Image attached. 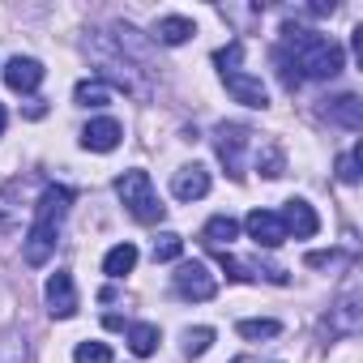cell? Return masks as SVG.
<instances>
[{
  "label": "cell",
  "instance_id": "1",
  "mask_svg": "<svg viewBox=\"0 0 363 363\" xmlns=\"http://www.w3.org/2000/svg\"><path fill=\"white\" fill-rule=\"evenodd\" d=\"M278 52L291 60V69H299V73H295L299 82H303V77H316V82L337 77L342 65H346V52H342L333 39H325V35H316V30H303V26H282Z\"/></svg>",
  "mask_w": 363,
  "mask_h": 363
},
{
  "label": "cell",
  "instance_id": "2",
  "mask_svg": "<svg viewBox=\"0 0 363 363\" xmlns=\"http://www.w3.org/2000/svg\"><path fill=\"white\" fill-rule=\"evenodd\" d=\"M73 206V193L65 184H48L39 206H35V227L26 231V265H48L52 252H56V235H60V223Z\"/></svg>",
  "mask_w": 363,
  "mask_h": 363
},
{
  "label": "cell",
  "instance_id": "3",
  "mask_svg": "<svg viewBox=\"0 0 363 363\" xmlns=\"http://www.w3.org/2000/svg\"><path fill=\"white\" fill-rule=\"evenodd\" d=\"M240 60H244V43H227L223 52H214V65H218V73H223V82H227V94H231L235 103H244V107H269L265 86H261L257 77H248V73L240 69Z\"/></svg>",
  "mask_w": 363,
  "mask_h": 363
},
{
  "label": "cell",
  "instance_id": "4",
  "mask_svg": "<svg viewBox=\"0 0 363 363\" xmlns=\"http://www.w3.org/2000/svg\"><path fill=\"white\" fill-rule=\"evenodd\" d=\"M116 197L124 201V210L137 218V223H162V214H167V206L154 197V184H150V175L145 171H124L120 179H116Z\"/></svg>",
  "mask_w": 363,
  "mask_h": 363
},
{
  "label": "cell",
  "instance_id": "5",
  "mask_svg": "<svg viewBox=\"0 0 363 363\" xmlns=\"http://www.w3.org/2000/svg\"><path fill=\"white\" fill-rule=\"evenodd\" d=\"M248 145H252V133L244 124H218L214 128V150H218L231 179H244V150Z\"/></svg>",
  "mask_w": 363,
  "mask_h": 363
},
{
  "label": "cell",
  "instance_id": "6",
  "mask_svg": "<svg viewBox=\"0 0 363 363\" xmlns=\"http://www.w3.org/2000/svg\"><path fill=\"white\" fill-rule=\"evenodd\" d=\"M175 291L184 295V299H193V303H206V299L218 295V278H214L201 261H179V269H175Z\"/></svg>",
  "mask_w": 363,
  "mask_h": 363
},
{
  "label": "cell",
  "instance_id": "7",
  "mask_svg": "<svg viewBox=\"0 0 363 363\" xmlns=\"http://www.w3.org/2000/svg\"><path fill=\"white\" fill-rule=\"evenodd\" d=\"M48 308H52L56 320H69V316L77 312V286H73V274L56 269V274L48 278Z\"/></svg>",
  "mask_w": 363,
  "mask_h": 363
},
{
  "label": "cell",
  "instance_id": "8",
  "mask_svg": "<svg viewBox=\"0 0 363 363\" xmlns=\"http://www.w3.org/2000/svg\"><path fill=\"white\" fill-rule=\"evenodd\" d=\"M120 137H124V128H120V120H111V116H99V120H90V124L82 128V145L94 150V154H111V150L120 145Z\"/></svg>",
  "mask_w": 363,
  "mask_h": 363
},
{
  "label": "cell",
  "instance_id": "9",
  "mask_svg": "<svg viewBox=\"0 0 363 363\" xmlns=\"http://www.w3.org/2000/svg\"><path fill=\"white\" fill-rule=\"evenodd\" d=\"M282 227H286V235L295 231V240H312L316 231H320V218H316V210L308 206V201H299V197H291L286 206H282Z\"/></svg>",
  "mask_w": 363,
  "mask_h": 363
},
{
  "label": "cell",
  "instance_id": "10",
  "mask_svg": "<svg viewBox=\"0 0 363 363\" xmlns=\"http://www.w3.org/2000/svg\"><path fill=\"white\" fill-rule=\"evenodd\" d=\"M363 325V312H359V282H350L346 291H342V299L333 303V312H329V329L333 333H354Z\"/></svg>",
  "mask_w": 363,
  "mask_h": 363
},
{
  "label": "cell",
  "instance_id": "11",
  "mask_svg": "<svg viewBox=\"0 0 363 363\" xmlns=\"http://www.w3.org/2000/svg\"><path fill=\"white\" fill-rule=\"evenodd\" d=\"M171 193H175L179 201H201V197L210 193V171H206L201 162L179 167V171H175V179H171Z\"/></svg>",
  "mask_w": 363,
  "mask_h": 363
},
{
  "label": "cell",
  "instance_id": "12",
  "mask_svg": "<svg viewBox=\"0 0 363 363\" xmlns=\"http://www.w3.org/2000/svg\"><path fill=\"white\" fill-rule=\"evenodd\" d=\"M5 82H9V90L30 94V90H39V82H43V65L30 60V56H13V60L5 65Z\"/></svg>",
  "mask_w": 363,
  "mask_h": 363
},
{
  "label": "cell",
  "instance_id": "13",
  "mask_svg": "<svg viewBox=\"0 0 363 363\" xmlns=\"http://www.w3.org/2000/svg\"><path fill=\"white\" fill-rule=\"evenodd\" d=\"M244 227H248V235H252L261 248H278V244L286 240V227H282V218H278V214H269V210H252Z\"/></svg>",
  "mask_w": 363,
  "mask_h": 363
},
{
  "label": "cell",
  "instance_id": "14",
  "mask_svg": "<svg viewBox=\"0 0 363 363\" xmlns=\"http://www.w3.org/2000/svg\"><path fill=\"white\" fill-rule=\"evenodd\" d=\"M325 116H329L333 124L350 128V133H359V128H363V103H359L354 94H337V99L325 107Z\"/></svg>",
  "mask_w": 363,
  "mask_h": 363
},
{
  "label": "cell",
  "instance_id": "15",
  "mask_svg": "<svg viewBox=\"0 0 363 363\" xmlns=\"http://www.w3.org/2000/svg\"><path fill=\"white\" fill-rule=\"evenodd\" d=\"M193 35H197V26H193L189 18H158V26H154V39H158V43H167V48L189 43Z\"/></svg>",
  "mask_w": 363,
  "mask_h": 363
},
{
  "label": "cell",
  "instance_id": "16",
  "mask_svg": "<svg viewBox=\"0 0 363 363\" xmlns=\"http://www.w3.org/2000/svg\"><path fill=\"white\" fill-rule=\"evenodd\" d=\"M235 235H240V223H235V218H227V214H218V218H210V223H206L201 244H206V248H227Z\"/></svg>",
  "mask_w": 363,
  "mask_h": 363
},
{
  "label": "cell",
  "instance_id": "17",
  "mask_svg": "<svg viewBox=\"0 0 363 363\" xmlns=\"http://www.w3.org/2000/svg\"><path fill=\"white\" fill-rule=\"evenodd\" d=\"M133 265H137V248H133V244H116V248L103 257V274H107V278H124V274H133Z\"/></svg>",
  "mask_w": 363,
  "mask_h": 363
},
{
  "label": "cell",
  "instance_id": "18",
  "mask_svg": "<svg viewBox=\"0 0 363 363\" xmlns=\"http://www.w3.org/2000/svg\"><path fill=\"white\" fill-rule=\"evenodd\" d=\"M128 346H133L137 359L154 354L158 350V325H128Z\"/></svg>",
  "mask_w": 363,
  "mask_h": 363
},
{
  "label": "cell",
  "instance_id": "19",
  "mask_svg": "<svg viewBox=\"0 0 363 363\" xmlns=\"http://www.w3.org/2000/svg\"><path fill=\"white\" fill-rule=\"evenodd\" d=\"M73 99H77V107H103L111 99V86L107 82H77Z\"/></svg>",
  "mask_w": 363,
  "mask_h": 363
},
{
  "label": "cell",
  "instance_id": "20",
  "mask_svg": "<svg viewBox=\"0 0 363 363\" xmlns=\"http://www.w3.org/2000/svg\"><path fill=\"white\" fill-rule=\"evenodd\" d=\"M214 252H218V265L227 269V278H231V282H252V278H257V265H248V261L231 257L227 248H214Z\"/></svg>",
  "mask_w": 363,
  "mask_h": 363
},
{
  "label": "cell",
  "instance_id": "21",
  "mask_svg": "<svg viewBox=\"0 0 363 363\" xmlns=\"http://www.w3.org/2000/svg\"><path fill=\"white\" fill-rule=\"evenodd\" d=\"M235 329H240V337H248V342H265V337H278V333H282V325L269 320V316H265V320H240Z\"/></svg>",
  "mask_w": 363,
  "mask_h": 363
},
{
  "label": "cell",
  "instance_id": "22",
  "mask_svg": "<svg viewBox=\"0 0 363 363\" xmlns=\"http://www.w3.org/2000/svg\"><path fill=\"white\" fill-rule=\"evenodd\" d=\"M210 342H214V329H210V325L184 329V354H189V359H201V354L210 350Z\"/></svg>",
  "mask_w": 363,
  "mask_h": 363
},
{
  "label": "cell",
  "instance_id": "23",
  "mask_svg": "<svg viewBox=\"0 0 363 363\" xmlns=\"http://www.w3.org/2000/svg\"><path fill=\"white\" fill-rule=\"evenodd\" d=\"M179 252H184V240H179L175 231H162L154 240V261H179Z\"/></svg>",
  "mask_w": 363,
  "mask_h": 363
},
{
  "label": "cell",
  "instance_id": "24",
  "mask_svg": "<svg viewBox=\"0 0 363 363\" xmlns=\"http://www.w3.org/2000/svg\"><path fill=\"white\" fill-rule=\"evenodd\" d=\"M73 363H111V346L107 342H82L73 350Z\"/></svg>",
  "mask_w": 363,
  "mask_h": 363
},
{
  "label": "cell",
  "instance_id": "25",
  "mask_svg": "<svg viewBox=\"0 0 363 363\" xmlns=\"http://www.w3.org/2000/svg\"><path fill=\"white\" fill-rule=\"evenodd\" d=\"M359 162H363V145H354L350 154L337 158V179L342 184H359Z\"/></svg>",
  "mask_w": 363,
  "mask_h": 363
},
{
  "label": "cell",
  "instance_id": "26",
  "mask_svg": "<svg viewBox=\"0 0 363 363\" xmlns=\"http://www.w3.org/2000/svg\"><path fill=\"white\" fill-rule=\"evenodd\" d=\"M257 167H261V175L278 179V175H282V150H278V145H265V150L257 154Z\"/></svg>",
  "mask_w": 363,
  "mask_h": 363
},
{
  "label": "cell",
  "instance_id": "27",
  "mask_svg": "<svg viewBox=\"0 0 363 363\" xmlns=\"http://www.w3.org/2000/svg\"><path fill=\"white\" fill-rule=\"evenodd\" d=\"M342 261V252H308V265L312 269H329V265H337Z\"/></svg>",
  "mask_w": 363,
  "mask_h": 363
},
{
  "label": "cell",
  "instance_id": "28",
  "mask_svg": "<svg viewBox=\"0 0 363 363\" xmlns=\"http://www.w3.org/2000/svg\"><path fill=\"white\" fill-rule=\"evenodd\" d=\"M5 120H9V116H5V107H0V137H5Z\"/></svg>",
  "mask_w": 363,
  "mask_h": 363
},
{
  "label": "cell",
  "instance_id": "29",
  "mask_svg": "<svg viewBox=\"0 0 363 363\" xmlns=\"http://www.w3.org/2000/svg\"><path fill=\"white\" fill-rule=\"evenodd\" d=\"M235 363H252V359H235Z\"/></svg>",
  "mask_w": 363,
  "mask_h": 363
}]
</instances>
